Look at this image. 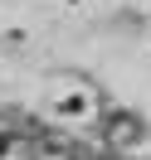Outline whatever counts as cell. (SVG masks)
<instances>
[{
	"label": "cell",
	"instance_id": "cell-1",
	"mask_svg": "<svg viewBox=\"0 0 151 160\" xmlns=\"http://www.w3.org/2000/svg\"><path fill=\"white\" fill-rule=\"evenodd\" d=\"M102 141H107L112 150H132L146 141V121L137 117V112H107L102 117Z\"/></svg>",
	"mask_w": 151,
	"mask_h": 160
},
{
	"label": "cell",
	"instance_id": "cell-2",
	"mask_svg": "<svg viewBox=\"0 0 151 160\" xmlns=\"http://www.w3.org/2000/svg\"><path fill=\"white\" fill-rule=\"evenodd\" d=\"M30 160H88V150L73 146V141H63V136L39 131V136H30Z\"/></svg>",
	"mask_w": 151,
	"mask_h": 160
},
{
	"label": "cell",
	"instance_id": "cell-3",
	"mask_svg": "<svg viewBox=\"0 0 151 160\" xmlns=\"http://www.w3.org/2000/svg\"><path fill=\"white\" fill-rule=\"evenodd\" d=\"M5 150H10V136H5V131H0V155H5Z\"/></svg>",
	"mask_w": 151,
	"mask_h": 160
}]
</instances>
